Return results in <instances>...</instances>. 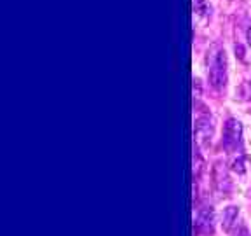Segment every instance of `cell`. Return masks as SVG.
I'll list each match as a JSON object with an SVG mask.
<instances>
[{"label":"cell","instance_id":"obj_4","mask_svg":"<svg viewBox=\"0 0 251 236\" xmlns=\"http://www.w3.org/2000/svg\"><path fill=\"white\" fill-rule=\"evenodd\" d=\"M196 135L201 144H208L213 137V124L209 118H199L196 122Z\"/></svg>","mask_w":251,"mask_h":236},{"label":"cell","instance_id":"obj_1","mask_svg":"<svg viewBox=\"0 0 251 236\" xmlns=\"http://www.w3.org/2000/svg\"><path fill=\"white\" fill-rule=\"evenodd\" d=\"M209 83L215 89H224L227 86V56L225 49H216L209 61L208 70Z\"/></svg>","mask_w":251,"mask_h":236},{"label":"cell","instance_id":"obj_5","mask_svg":"<svg viewBox=\"0 0 251 236\" xmlns=\"http://www.w3.org/2000/svg\"><path fill=\"white\" fill-rule=\"evenodd\" d=\"M237 215H239V206L232 205V206H227L224 210V215H222V228H224V231H230Z\"/></svg>","mask_w":251,"mask_h":236},{"label":"cell","instance_id":"obj_8","mask_svg":"<svg viewBox=\"0 0 251 236\" xmlns=\"http://www.w3.org/2000/svg\"><path fill=\"white\" fill-rule=\"evenodd\" d=\"M248 44H250V47H251V30L248 31Z\"/></svg>","mask_w":251,"mask_h":236},{"label":"cell","instance_id":"obj_7","mask_svg":"<svg viewBox=\"0 0 251 236\" xmlns=\"http://www.w3.org/2000/svg\"><path fill=\"white\" fill-rule=\"evenodd\" d=\"M235 236H250V233H248L246 228H239L237 229V233H235Z\"/></svg>","mask_w":251,"mask_h":236},{"label":"cell","instance_id":"obj_2","mask_svg":"<svg viewBox=\"0 0 251 236\" xmlns=\"http://www.w3.org/2000/svg\"><path fill=\"white\" fill-rule=\"evenodd\" d=\"M241 137H243V126L237 119H228L224 126V138H222V146L228 152H234L241 144Z\"/></svg>","mask_w":251,"mask_h":236},{"label":"cell","instance_id":"obj_3","mask_svg":"<svg viewBox=\"0 0 251 236\" xmlns=\"http://www.w3.org/2000/svg\"><path fill=\"white\" fill-rule=\"evenodd\" d=\"M196 226L201 233H213V210L211 206H204V208L199 210L197 213V219H196Z\"/></svg>","mask_w":251,"mask_h":236},{"label":"cell","instance_id":"obj_6","mask_svg":"<svg viewBox=\"0 0 251 236\" xmlns=\"http://www.w3.org/2000/svg\"><path fill=\"white\" fill-rule=\"evenodd\" d=\"M232 168H234V172H237V173H244V159L243 157L235 159L234 165H232Z\"/></svg>","mask_w":251,"mask_h":236}]
</instances>
